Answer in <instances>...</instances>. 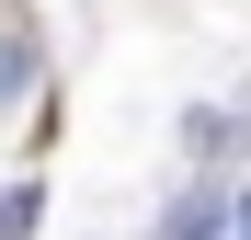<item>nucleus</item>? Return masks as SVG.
<instances>
[{
    "label": "nucleus",
    "instance_id": "20e7f679",
    "mask_svg": "<svg viewBox=\"0 0 251 240\" xmlns=\"http://www.w3.org/2000/svg\"><path fill=\"white\" fill-rule=\"evenodd\" d=\"M34 217H46V194H34V183H12V194H0V240H23Z\"/></svg>",
    "mask_w": 251,
    "mask_h": 240
},
{
    "label": "nucleus",
    "instance_id": "f257e3e1",
    "mask_svg": "<svg viewBox=\"0 0 251 240\" xmlns=\"http://www.w3.org/2000/svg\"><path fill=\"white\" fill-rule=\"evenodd\" d=\"M34 80H46V34L23 23V0H0V114L34 103Z\"/></svg>",
    "mask_w": 251,
    "mask_h": 240
},
{
    "label": "nucleus",
    "instance_id": "f03ea898",
    "mask_svg": "<svg viewBox=\"0 0 251 240\" xmlns=\"http://www.w3.org/2000/svg\"><path fill=\"white\" fill-rule=\"evenodd\" d=\"M183 149L205 160V172H228V160L251 149V114H228V103H205V114H183Z\"/></svg>",
    "mask_w": 251,
    "mask_h": 240
},
{
    "label": "nucleus",
    "instance_id": "7ed1b4c3",
    "mask_svg": "<svg viewBox=\"0 0 251 240\" xmlns=\"http://www.w3.org/2000/svg\"><path fill=\"white\" fill-rule=\"evenodd\" d=\"M217 229H228V194H217V183H194V194L160 206V240H217Z\"/></svg>",
    "mask_w": 251,
    "mask_h": 240
},
{
    "label": "nucleus",
    "instance_id": "39448f33",
    "mask_svg": "<svg viewBox=\"0 0 251 240\" xmlns=\"http://www.w3.org/2000/svg\"><path fill=\"white\" fill-rule=\"evenodd\" d=\"M217 240H251V183L228 194V229H217Z\"/></svg>",
    "mask_w": 251,
    "mask_h": 240
}]
</instances>
